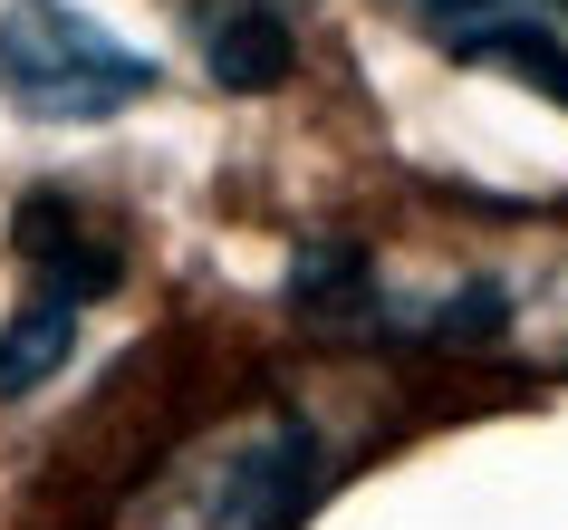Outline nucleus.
<instances>
[{
  "mask_svg": "<svg viewBox=\"0 0 568 530\" xmlns=\"http://www.w3.org/2000/svg\"><path fill=\"white\" fill-rule=\"evenodd\" d=\"M193 39H203L212 88H232V97H270L300 68L290 0H203V10H193Z\"/></svg>",
  "mask_w": 568,
  "mask_h": 530,
  "instance_id": "obj_5",
  "label": "nucleus"
},
{
  "mask_svg": "<svg viewBox=\"0 0 568 530\" xmlns=\"http://www.w3.org/2000/svg\"><path fill=\"white\" fill-rule=\"evenodd\" d=\"M328 482V434L300 406H251L212 434L174 443L135 482L116 530H290Z\"/></svg>",
  "mask_w": 568,
  "mask_h": 530,
  "instance_id": "obj_1",
  "label": "nucleus"
},
{
  "mask_svg": "<svg viewBox=\"0 0 568 530\" xmlns=\"http://www.w3.org/2000/svg\"><path fill=\"white\" fill-rule=\"evenodd\" d=\"M78 299H49L30 290L20 309H10V328H0V406H30L39 386L68 377V357H78Z\"/></svg>",
  "mask_w": 568,
  "mask_h": 530,
  "instance_id": "obj_6",
  "label": "nucleus"
},
{
  "mask_svg": "<svg viewBox=\"0 0 568 530\" xmlns=\"http://www.w3.org/2000/svg\"><path fill=\"white\" fill-rule=\"evenodd\" d=\"M444 59L501 68L530 97L568 107V0H395Z\"/></svg>",
  "mask_w": 568,
  "mask_h": 530,
  "instance_id": "obj_3",
  "label": "nucleus"
},
{
  "mask_svg": "<svg viewBox=\"0 0 568 530\" xmlns=\"http://www.w3.org/2000/svg\"><path fill=\"white\" fill-rule=\"evenodd\" d=\"M164 68L145 49H125L106 20L68 10V0H10L0 10V97L39 126H97L154 97Z\"/></svg>",
  "mask_w": 568,
  "mask_h": 530,
  "instance_id": "obj_2",
  "label": "nucleus"
},
{
  "mask_svg": "<svg viewBox=\"0 0 568 530\" xmlns=\"http://www.w3.org/2000/svg\"><path fill=\"white\" fill-rule=\"evenodd\" d=\"M10 241H20V261L39 270V290L78 299V309H97V299L125 280V241L97 232L88 203H78L68 183H39L30 203H20V222H10Z\"/></svg>",
  "mask_w": 568,
  "mask_h": 530,
  "instance_id": "obj_4",
  "label": "nucleus"
}]
</instances>
